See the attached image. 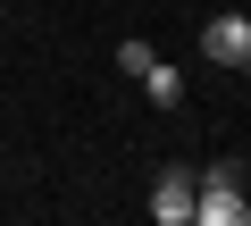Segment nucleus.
<instances>
[{"label": "nucleus", "mask_w": 251, "mask_h": 226, "mask_svg": "<svg viewBox=\"0 0 251 226\" xmlns=\"http://www.w3.org/2000/svg\"><path fill=\"white\" fill-rule=\"evenodd\" d=\"M201 59H209V67H243V75H251V17H234V9H226V17H209V25H201Z\"/></svg>", "instance_id": "nucleus-2"}, {"label": "nucleus", "mask_w": 251, "mask_h": 226, "mask_svg": "<svg viewBox=\"0 0 251 226\" xmlns=\"http://www.w3.org/2000/svg\"><path fill=\"white\" fill-rule=\"evenodd\" d=\"M193 193H201L193 168H159V184H151V218H159V226H193Z\"/></svg>", "instance_id": "nucleus-3"}, {"label": "nucleus", "mask_w": 251, "mask_h": 226, "mask_svg": "<svg viewBox=\"0 0 251 226\" xmlns=\"http://www.w3.org/2000/svg\"><path fill=\"white\" fill-rule=\"evenodd\" d=\"M151 59H159V50H151V42H143V34H126V42H117V67H126V75H143V67H151Z\"/></svg>", "instance_id": "nucleus-5"}, {"label": "nucleus", "mask_w": 251, "mask_h": 226, "mask_svg": "<svg viewBox=\"0 0 251 226\" xmlns=\"http://www.w3.org/2000/svg\"><path fill=\"white\" fill-rule=\"evenodd\" d=\"M134 84H143V92H151V109H184V75H176V67H168V59H151V67H143V75H134Z\"/></svg>", "instance_id": "nucleus-4"}, {"label": "nucleus", "mask_w": 251, "mask_h": 226, "mask_svg": "<svg viewBox=\"0 0 251 226\" xmlns=\"http://www.w3.org/2000/svg\"><path fill=\"white\" fill-rule=\"evenodd\" d=\"M193 226H251V201H243V168H234V159H209V168H201Z\"/></svg>", "instance_id": "nucleus-1"}]
</instances>
